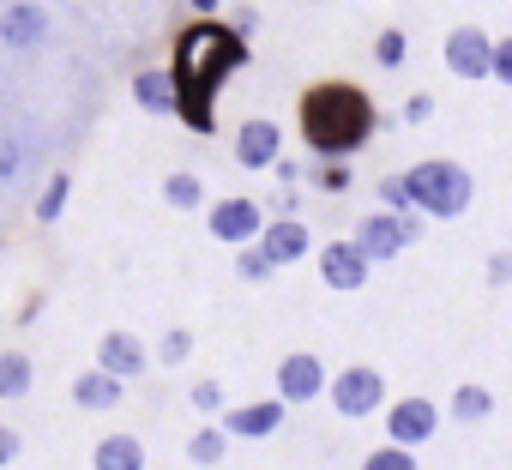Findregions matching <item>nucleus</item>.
Listing matches in <instances>:
<instances>
[{"label": "nucleus", "instance_id": "0eeeda50", "mask_svg": "<svg viewBox=\"0 0 512 470\" xmlns=\"http://www.w3.org/2000/svg\"><path fill=\"white\" fill-rule=\"evenodd\" d=\"M440 434V404L434 398H392L386 404V440L392 446H422V440H434Z\"/></svg>", "mask_w": 512, "mask_h": 470}, {"label": "nucleus", "instance_id": "9b49d317", "mask_svg": "<svg viewBox=\"0 0 512 470\" xmlns=\"http://www.w3.org/2000/svg\"><path fill=\"white\" fill-rule=\"evenodd\" d=\"M368 272H374V260L356 248V235H350V242H326V248H320V278H326L332 290L350 296V290L368 284Z\"/></svg>", "mask_w": 512, "mask_h": 470}, {"label": "nucleus", "instance_id": "f3484780", "mask_svg": "<svg viewBox=\"0 0 512 470\" xmlns=\"http://www.w3.org/2000/svg\"><path fill=\"white\" fill-rule=\"evenodd\" d=\"M91 470H145V446L139 434H103L91 452Z\"/></svg>", "mask_w": 512, "mask_h": 470}, {"label": "nucleus", "instance_id": "f257e3e1", "mask_svg": "<svg viewBox=\"0 0 512 470\" xmlns=\"http://www.w3.org/2000/svg\"><path fill=\"white\" fill-rule=\"evenodd\" d=\"M247 67V37L235 25H217V19H199L175 37V91H181V121L193 133H211V103H217V85L229 73Z\"/></svg>", "mask_w": 512, "mask_h": 470}, {"label": "nucleus", "instance_id": "bb28decb", "mask_svg": "<svg viewBox=\"0 0 512 470\" xmlns=\"http://www.w3.org/2000/svg\"><path fill=\"white\" fill-rule=\"evenodd\" d=\"M278 266L266 260V248H247V254H235V278H247V284H266Z\"/></svg>", "mask_w": 512, "mask_h": 470}, {"label": "nucleus", "instance_id": "dca6fc26", "mask_svg": "<svg viewBox=\"0 0 512 470\" xmlns=\"http://www.w3.org/2000/svg\"><path fill=\"white\" fill-rule=\"evenodd\" d=\"M133 103H139L145 115H181L175 73H169V67H145V73H133Z\"/></svg>", "mask_w": 512, "mask_h": 470}, {"label": "nucleus", "instance_id": "f03ea898", "mask_svg": "<svg viewBox=\"0 0 512 470\" xmlns=\"http://www.w3.org/2000/svg\"><path fill=\"white\" fill-rule=\"evenodd\" d=\"M296 121H302L308 151H314V157H332V163H338V157H350V151H362V145L374 139V127H380L374 97H368L362 85H350V79L308 85V91H302Z\"/></svg>", "mask_w": 512, "mask_h": 470}, {"label": "nucleus", "instance_id": "473e14b6", "mask_svg": "<svg viewBox=\"0 0 512 470\" xmlns=\"http://www.w3.org/2000/svg\"><path fill=\"white\" fill-rule=\"evenodd\" d=\"M320 187H326V193H344V187H350V163H326V169H320Z\"/></svg>", "mask_w": 512, "mask_h": 470}, {"label": "nucleus", "instance_id": "9d476101", "mask_svg": "<svg viewBox=\"0 0 512 470\" xmlns=\"http://www.w3.org/2000/svg\"><path fill=\"white\" fill-rule=\"evenodd\" d=\"M278 151H284V127L278 121H266V115L241 121V133H235V163L241 169H278Z\"/></svg>", "mask_w": 512, "mask_h": 470}, {"label": "nucleus", "instance_id": "cd10ccee", "mask_svg": "<svg viewBox=\"0 0 512 470\" xmlns=\"http://www.w3.org/2000/svg\"><path fill=\"white\" fill-rule=\"evenodd\" d=\"M25 169V139H13V133H0V187H7L13 175Z\"/></svg>", "mask_w": 512, "mask_h": 470}, {"label": "nucleus", "instance_id": "a211bd4d", "mask_svg": "<svg viewBox=\"0 0 512 470\" xmlns=\"http://www.w3.org/2000/svg\"><path fill=\"white\" fill-rule=\"evenodd\" d=\"M73 398H79L85 410H115V404L127 398V380H115V374L91 368V374H79V380H73Z\"/></svg>", "mask_w": 512, "mask_h": 470}, {"label": "nucleus", "instance_id": "20e7f679", "mask_svg": "<svg viewBox=\"0 0 512 470\" xmlns=\"http://www.w3.org/2000/svg\"><path fill=\"white\" fill-rule=\"evenodd\" d=\"M416 235H422V217L416 211H374V217H362V229H356V248L380 266V260H398L410 242H416Z\"/></svg>", "mask_w": 512, "mask_h": 470}, {"label": "nucleus", "instance_id": "6ab92c4d", "mask_svg": "<svg viewBox=\"0 0 512 470\" xmlns=\"http://www.w3.org/2000/svg\"><path fill=\"white\" fill-rule=\"evenodd\" d=\"M446 410H452L458 422H488V416H494V392H488V386H476V380H464V386L446 398Z\"/></svg>", "mask_w": 512, "mask_h": 470}, {"label": "nucleus", "instance_id": "ddd939ff", "mask_svg": "<svg viewBox=\"0 0 512 470\" xmlns=\"http://www.w3.org/2000/svg\"><path fill=\"white\" fill-rule=\"evenodd\" d=\"M0 43H7V49H43L49 43V13L37 7V0L0 7Z\"/></svg>", "mask_w": 512, "mask_h": 470}, {"label": "nucleus", "instance_id": "1a4fd4ad", "mask_svg": "<svg viewBox=\"0 0 512 470\" xmlns=\"http://www.w3.org/2000/svg\"><path fill=\"white\" fill-rule=\"evenodd\" d=\"M320 392H332V380H326V362H320L314 350H296V356L278 362V398H284V404H308V398H320Z\"/></svg>", "mask_w": 512, "mask_h": 470}, {"label": "nucleus", "instance_id": "423d86ee", "mask_svg": "<svg viewBox=\"0 0 512 470\" xmlns=\"http://www.w3.org/2000/svg\"><path fill=\"white\" fill-rule=\"evenodd\" d=\"M326 398H332L338 416L362 422V416L386 410V380H380V368H344V374H332V392Z\"/></svg>", "mask_w": 512, "mask_h": 470}, {"label": "nucleus", "instance_id": "c9c22d12", "mask_svg": "<svg viewBox=\"0 0 512 470\" xmlns=\"http://www.w3.org/2000/svg\"><path fill=\"white\" fill-rule=\"evenodd\" d=\"M193 7H199V13H211V7H217V0H193Z\"/></svg>", "mask_w": 512, "mask_h": 470}, {"label": "nucleus", "instance_id": "393cba45", "mask_svg": "<svg viewBox=\"0 0 512 470\" xmlns=\"http://www.w3.org/2000/svg\"><path fill=\"white\" fill-rule=\"evenodd\" d=\"M362 470H416V452H410V446H392V440H386V446H374V452L362 458Z\"/></svg>", "mask_w": 512, "mask_h": 470}, {"label": "nucleus", "instance_id": "4468645a", "mask_svg": "<svg viewBox=\"0 0 512 470\" xmlns=\"http://www.w3.org/2000/svg\"><path fill=\"white\" fill-rule=\"evenodd\" d=\"M97 368H103V374H115V380H133V374H145V368H151V350H145L133 332H121V326H115V332H103V338H97Z\"/></svg>", "mask_w": 512, "mask_h": 470}, {"label": "nucleus", "instance_id": "412c9836", "mask_svg": "<svg viewBox=\"0 0 512 470\" xmlns=\"http://www.w3.org/2000/svg\"><path fill=\"white\" fill-rule=\"evenodd\" d=\"M163 199H169L175 211H199V205H205V181H199L193 169H175V175L163 181Z\"/></svg>", "mask_w": 512, "mask_h": 470}, {"label": "nucleus", "instance_id": "2eb2a0df", "mask_svg": "<svg viewBox=\"0 0 512 470\" xmlns=\"http://www.w3.org/2000/svg\"><path fill=\"white\" fill-rule=\"evenodd\" d=\"M260 248H266V260H272V266H296V260H308V254H314V235H308V223H302V217H272V223H266V235H260Z\"/></svg>", "mask_w": 512, "mask_h": 470}, {"label": "nucleus", "instance_id": "a878e982", "mask_svg": "<svg viewBox=\"0 0 512 470\" xmlns=\"http://www.w3.org/2000/svg\"><path fill=\"white\" fill-rule=\"evenodd\" d=\"M187 356H193V332H187V326H169L163 344H157V362L175 368V362H187Z\"/></svg>", "mask_w": 512, "mask_h": 470}, {"label": "nucleus", "instance_id": "c756f323", "mask_svg": "<svg viewBox=\"0 0 512 470\" xmlns=\"http://www.w3.org/2000/svg\"><path fill=\"white\" fill-rule=\"evenodd\" d=\"M187 398H193V410H205V416H217V410H223V386H217V380H199Z\"/></svg>", "mask_w": 512, "mask_h": 470}, {"label": "nucleus", "instance_id": "2f4dec72", "mask_svg": "<svg viewBox=\"0 0 512 470\" xmlns=\"http://www.w3.org/2000/svg\"><path fill=\"white\" fill-rule=\"evenodd\" d=\"M494 85L512 91V37H494Z\"/></svg>", "mask_w": 512, "mask_h": 470}, {"label": "nucleus", "instance_id": "aec40b11", "mask_svg": "<svg viewBox=\"0 0 512 470\" xmlns=\"http://www.w3.org/2000/svg\"><path fill=\"white\" fill-rule=\"evenodd\" d=\"M31 380H37V368L25 350H0V398H25Z\"/></svg>", "mask_w": 512, "mask_h": 470}, {"label": "nucleus", "instance_id": "4be33fe9", "mask_svg": "<svg viewBox=\"0 0 512 470\" xmlns=\"http://www.w3.org/2000/svg\"><path fill=\"white\" fill-rule=\"evenodd\" d=\"M67 199H73V175L61 169V175H49V187H43V199H37V223H61Z\"/></svg>", "mask_w": 512, "mask_h": 470}, {"label": "nucleus", "instance_id": "f8f14e48", "mask_svg": "<svg viewBox=\"0 0 512 470\" xmlns=\"http://www.w3.org/2000/svg\"><path fill=\"white\" fill-rule=\"evenodd\" d=\"M284 398H260V404H235V410H223V434L229 440H266V434H278L284 428Z\"/></svg>", "mask_w": 512, "mask_h": 470}, {"label": "nucleus", "instance_id": "39448f33", "mask_svg": "<svg viewBox=\"0 0 512 470\" xmlns=\"http://www.w3.org/2000/svg\"><path fill=\"white\" fill-rule=\"evenodd\" d=\"M440 61H446L452 79H470V85L476 79H494V37L482 25H458V31H446Z\"/></svg>", "mask_w": 512, "mask_h": 470}, {"label": "nucleus", "instance_id": "6e6552de", "mask_svg": "<svg viewBox=\"0 0 512 470\" xmlns=\"http://www.w3.org/2000/svg\"><path fill=\"white\" fill-rule=\"evenodd\" d=\"M205 223H211L217 242H229V248H247V242H260V235H266L260 199H217V205L205 211Z\"/></svg>", "mask_w": 512, "mask_h": 470}, {"label": "nucleus", "instance_id": "72a5a7b5", "mask_svg": "<svg viewBox=\"0 0 512 470\" xmlns=\"http://www.w3.org/2000/svg\"><path fill=\"white\" fill-rule=\"evenodd\" d=\"M488 284H512V254H488Z\"/></svg>", "mask_w": 512, "mask_h": 470}, {"label": "nucleus", "instance_id": "5701e85b", "mask_svg": "<svg viewBox=\"0 0 512 470\" xmlns=\"http://www.w3.org/2000/svg\"><path fill=\"white\" fill-rule=\"evenodd\" d=\"M223 452H229V434H223V428H199V434L187 440V458H193V464H223Z\"/></svg>", "mask_w": 512, "mask_h": 470}, {"label": "nucleus", "instance_id": "f704fd0d", "mask_svg": "<svg viewBox=\"0 0 512 470\" xmlns=\"http://www.w3.org/2000/svg\"><path fill=\"white\" fill-rule=\"evenodd\" d=\"M19 446H25V440H19V428H0V464H13V458H19Z\"/></svg>", "mask_w": 512, "mask_h": 470}, {"label": "nucleus", "instance_id": "c85d7f7f", "mask_svg": "<svg viewBox=\"0 0 512 470\" xmlns=\"http://www.w3.org/2000/svg\"><path fill=\"white\" fill-rule=\"evenodd\" d=\"M380 205H386V211H398V217H404V211H416V205H410L404 175H386V181H380Z\"/></svg>", "mask_w": 512, "mask_h": 470}, {"label": "nucleus", "instance_id": "b1692460", "mask_svg": "<svg viewBox=\"0 0 512 470\" xmlns=\"http://www.w3.org/2000/svg\"><path fill=\"white\" fill-rule=\"evenodd\" d=\"M404 55H410V37H404V31H380V37H374V67L398 73V67H404Z\"/></svg>", "mask_w": 512, "mask_h": 470}, {"label": "nucleus", "instance_id": "7c9ffc66", "mask_svg": "<svg viewBox=\"0 0 512 470\" xmlns=\"http://www.w3.org/2000/svg\"><path fill=\"white\" fill-rule=\"evenodd\" d=\"M404 121H410V127H428V121H434V97H428V91L404 97Z\"/></svg>", "mask_w": 512, "mask_h": 470}, {"label": "nucleus", "instance_id": "7ed1b4c3", "mask_svg": "<svg viewBox=\"0 0 512 470\" xmlns=\"http://www.w3.org/2000/svg\"><path fill=\"white\" fill-rule=\"evenodd\" d=\"M404 187H410V205H416L422 217H440V223L464 217V211H470V199H476L470 169H464V163H452V157H428V163H416V169L404 175Z\"/></svg>", "mask_w": 512, "mask_h": 470}]
</instances>
